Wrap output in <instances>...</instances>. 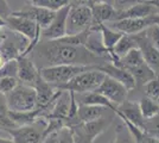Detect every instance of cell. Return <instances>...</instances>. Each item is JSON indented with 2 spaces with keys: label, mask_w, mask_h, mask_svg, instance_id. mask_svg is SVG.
Instances as JSON below:
<instances>
[{
  "label": "cell",
  "mask_w": 159,
  "mask_h": 143,
  "mask_svg": "<svg viewBox=\"0 0 159 143\" xmlns=\"http://www.w3.org/2000/svg\"><path fill=\"white\" fill-rule=\"evenodd\" d=\"M27 56H30L38 69L61 64L98 67L108 62L106 57L94 54L86 47H75L45 40H39Z\"/></svg>",
  "instance_id": "cell-1"
},
{
  "label": "cell",
  "mask_w": 159,
  "mask_h": 143,
  "mask_svg": "<svg viewBox=\"0 0 159 143\" xmlns=\"http://www.w3.org/2000/svg\"><path fill=\"white\" fill-rule=\"evenodd\" d=\"M115 118V113L111 111L107 112L105 116L93 121V122L79 123L73 126H69L71 131L74 142L75 143H94L98 137L103 134Z\"/></svg>",
  "instance_id": "cell-2"
},
{
  "label": "cell",
  "mask_w": 159,
  "mask_h": 143,
  "mask_svg": "<svg viewBox=\"0 0 159 143\" xmlns=\"http://www.w3.org/2000/svg\"><path fill=\"white\" fill-rule=\"evenodd\" d=\"M5 98L7 107L12 112H27L37 109V92L33 86L26 83H18Z\"/></svg>",
  "instance_id": "cell-3"
},
{
  "label": "cell",
  "mask_w": 159,
  "mask_h": 143,
  "mask_svg": "<svg viewBox=\"0 0 159 143\" xmlns=\"http://www.w3.org/2000/svg\"><path fill=\"white\" fill-rule=\"evenodd\" d=\"M106 74L96 68H90L77 74L69 82L62 85L57 89L66 91V92H74L75 94H82L87 92H92L99 87L102 80L105 79Z\"/></svg>",
  "instance_id": "cell-4"
},
{
  "label": "cell",
  "mask_w": 159,
  "mask_h": 143,
  "mask_svg": "<svg viewBox=\"0 0 159 143\" xmlns=\"http://www.w3.org/2000/svg\"><path fill=\"white\" fill-rule=\"evenodd\" d=\"M93 24V13L90 4L75 1L70 4L66 17V35H75L84 31Z\"/></svg>",
  "instance_id": "cell-5"
},
{
  "label": "cell",
  "mask_w": 159,
  "mask_h": 143,
  "mask_svg": "<svg viewBox=\"0 0 159 143\" xmlns=\"http://www.w3.org/2000/svg\"><path fill=\"white\" fill-rule=\"evenodd\" d=\"M6 27H8V30L11 31H14L17 34L24 36L30 41L29 47L26 48L23 56H27L30 54L34 45L40 40V27L33 21L25 18V17H20V16L11 13V16L6 18Z\"/></svg>",
  "instance_id": "cell-6"
},
{
  "label": "cell",
  "mask_w": 159,
  "mask_h": 143,
  "mask_svg": "<svg viewBox=\"0 0 159 143\" xmlns=\"http://www.w3.org/2000/svg\"><path fill=\"white\" fill-rule=\"evenodd\" d=\"M90 68V66H73V64H61V66H52L39 69L40 76L55 88L60 87L66 82H69L77 74L86 72Z\"/></svg>",
  "instance_id": "cell-7"
},
{
  "label": "cell",
  "mask_w": 159,
  "mask_h": 143,
  "mask_svg": "<svg viewBox=\"0 0 159 143\" xmlns=\"http://www.w3.org/2000/svg\"><path fill=\"white\" fill-rule=\"evenodd\" d=\"M45 118H38L36 122L29 125L16 126L5 130L14 143H42L45 137L48 122Z\"/></svg>",
  "instance_id": "cell-8"
},
{
  "label": "cell",
  "mask_w": 159,
  "mask_h": 143,
  "mask_svg": "<svg viewBox=\"0 0 159 143\" xmlns=\"http://www.w3.org/2000/svg\"><path fill=\"white\" fill-rule=\"evenodd\" d=\"M69 8H70V5L55 11V16H53L50 25L44 30H40V40L55 41V40H58L61 37L66 36V17L69 13Z\"/></svg>",
  "instance_id": "cell-9"
},
{
  "label": "cell",
  "mask_w": 159,
  "mask_h": 143,
  "mask_svg": "<svg viewBox=\"0 0 159 143\" xmlns=\"http://www.w3.org/2000/svg\"><path fill=\"white\" fill-rule=\"evenodd\" d=\"M95 92L106 97L115 106L121 105L125 100H127V97H128V91L126 89V87L108 75L105 76V79L102 80L99 87L95 89Z\"/></svg>",
  "instance_id": "cell-10"
},
{
  "label": "cell",
  "mask_w": 159,
  "mask_h": 143,
  "mask_svg": "<svg viewBox=\"0 0 159 143\" xmlns=\"http://www.w3.org/2000/svg\"><path fill=\"white\" fill-rule=\"evenodd\" d=\"M133 36L137 42L138 49L143 54L146 64L154 72V74L159 75V51L151 44V42L148 41V38L145 35V31H141L139 34H135Z\"/></svg>",
  "instance_id": "cell-11"
},
{
  "label": "cell",
  "mask_w": 159,
  "mask_h": 143,
  "mask_svg": "<svg viewBox=\"0 0 159 143\" xmlns=\"http://www.w3.org/2000/svg\"><path fill=\"white\" fill-rule=\"evenodd\" d=\"M12 14L16 16H20V17H25L33 21L38 26L40 27V30L47 29L50 23L52 21L53 16H55V11L48 10L44 7H38V6H30L25 8V10H20V11H16L12 12Z\"/></svg>",
  "instance_id": "cell-12"
},
{
  "label": "cell",
  "mask_w": 159,
  "mask_h": 143,
  "mask_svg": "<svg viewBox=\"0 0 159 143\" xmlns=\"http://www.w3.org/2000/svg\"><path fill=\"white\" fill-rule=\"evenodd\" d=\"M152 25L151 21L147 18H125L119 21H109V27L113 30H116L121 34L125 35H135L144 31L145 29Z\"/></svg>",
  "instance_id": "cell-13"
},
{
  "label": "cell",
  "mask_w": 159,
  "mask_h": 143,
  "mask_svg": "<svg viewBox=\"0 0 159 143\" xmlns=\"http://www.w3.org/2000/svg\"><path fill=\"white\" fill-rule=\"evenodd\" d=\"M96 68L101 70V72H103L108 76L113 78L114 80L119 81L121 85H124L128 92L137 88V85H135V81L133 79L132 74L126 69L120 68V67L113 64L111 62H106V63H103L101 66H98Z\"/></svg>",
  "instance_id": "cell-14"
},
{
  "label": "cell",
  "mask_w": 159,
  "mask_h": 143,
  "mask_svg": "<svg viewBox=\"0 0 159 143\" xmlns=\"http://www.w3.org/2000/svg\"><path fill=\"white\" fill-rule=\"evenodd\" d=\"M156 13H158L157 7H154L153 5L148 4V2H137L127 8L116 11L113 21H119V19H125V18H137V19L147 18Z\"/></svg>",
  "instance_id": "cell-15"
},
{
  "label": "cell",
  "mask_w": 159,
  "mask_h": 143,
  "mask_svg": "<svg viewBox=\"0 0 159 143\" xmlns=\"http://www.w3.org/2000/svg\"><path fill=\"white\" fill-rule=\"evenodd\" d=\"M115 116L125 117L129 123H132L133 125L138 126L140 129H144V124H145V118L143 116L141 111H140L139 104L129 100H125L121 105L116 106V110L114 111Z\"/></svg>",
  "instance_id": "cell-16"
},
{
  "label": "cell",
  "mask_w": 159,
  "mask_h": 143,
  "mask_svg": "<svg viewBox=\"0 0 159 143\" xmlns=\"http://www.w3.org/2000/svg\"><path fill=\"white\" fill-rule=\"evenodd\" d=\"M17 64H18V73H17L18 80L21 81V83L32 86L34 80L39 75V69L36 67L30 56L20 55L17 59Z\"/></svg>",
  "instance_id": "cell-17"
},
{
  "label": "cell",
  "mask_w": 159,
  "mask_h": 143,
  "mask_svg": "<svg viewBox=\"0 0 159 143\" xmlns=\"http://www.w3.org/2000/svg\"><path fill=\"white\" fill-rule=\"evenodd\" d=\"M92 13H93V24L98 26L100 24L109 23L114 19L116 10L113 7V5L108 2H96V4H90Z\"/></svg>",
  "instance_id": "cell-18"
},
{
  "label": "cell",
  "mask_w": 159,
  "mask_h": 143,
  "mask_svg": "<svg viewBox=\"0 0 159 143\" xmlns=\"http://www.w3.org/2000/svg\"><path fill=\"white\" fill-rule=\"evenodd\" d=\"M98 31L101 35V41L103 47L106 48V50L108 51V55L111 57L112 62L114 61V55H113V49L115 47V44L118 43L120 38L122 37L121 32L116 31V30H113L109 26H107L106 24H100L98 25Z\"/></svg>",
  "instance_id": "cell-19"
},
{
  "label": "cell",
  "mask_w": 159,
  "mask_h": 143,
  "mask_svg": "<svg viewBox=\"0 0 159 143\" xmlns=\"http://www.w3.org/2000/svg\"><path fill=\"white\" fill-rule=\"evenodd\" d=\"M107 107L103 106H95V105H79L77 115H76V124L86 122H93L105 116L107 112Z\"/></svg>",
  "instance_id": "cell-20"
},
{
  "label": "cell",
  "mask_w": 159,
  "mask_h": 143,
  "mask_svg": "<svg viewBox=\"0 0 159 143\" xmlns=\"http://www.w3.org/2000/svg\"><path fill=\"white\" fill-rule=\"evenodd\" d=\"M79 105H95V106H103V107H107L111 111H115L116 110V106L111 102L106 97H103L102 94H100L95 91H92V92H87V93H82L80 94V99L77 100Z\"/></svg>",
  "instance_id": "cell-21"
},
{
  "label": "cell",
  "mask_w": 159,
  "mask_h": 143,
  "mask_svg": "<svg viewBox=\"0 0 159 143\" xmlns=\"http://www.w3.org/2000/svg\"><path fill=\"white\" fill-rule=\"evenodd\" d=\"M128 72L132 74L133 79L135 81V85H137V88L138 87H144L147 82H150L152 79L156 78L154 72L146 64V62H144L140 66L134 67V68L128 69Z\"/></svg>",
  "instance_id": "cell-22"
},
{
  "label": "cell",
  "mask_w": 159,
  "mask_h": 143,
  "mask_svg": "<svg viewBox=\"0 0 159 143\" xmlns=\"http://www.w3.org/2000/svg\"><path fill=\"white\" fill-rule=\"evenodd\" d=\"M144 57H143V54L138 48L135 49H132L131 51H128L125 56H122L121 59H119L116 62H113V64L118 66L120 68H124L128 70L131 68H134L137 66H140L144 63Z\"/></svg>",
  "instance_id": "cell-23"
},
{
  "label": "cell",
  "mask_w": 159,
  "mask_h": 143,
  "mask_svg": "<svg viewBox=\"0 0 159 143\" xmlns=\"http://www.w3.org/2000/svg\"><path fill=\"white\" fill-rule=\"evenodd\" d=\"M135 48H138V45H137V42L134 40V36L124 34L113 49V55H114V61L113 62H116L122 56H125L128 51H131L132 49H135Z\"/></svg>",
  "instance_id": "cell-24"
},
{
  "label": "cell",
  "mask_w": 159,
  "mask_h": 143,
  "mask_svg": "<svg viewBox=\"0 0 159 143\" xmlns=\"http://www.w3.org/2000/svg\"><path fill=\"white\" fill-rule=\"evenodd\" d=\"M93 31L94 29L90 26L89 29H87V30L80 32V34L66 35V36L61 37L58 40H55V41H58L61 43H64V44H69V45H75V47H84L87 41H88V37L90 36V34Z\"/></svg>",
  "instance_id": "cell-25"
},
{
  "label": "cell",
  "mask_w": 159,
  "mask_h": 143,
  "mask_svg": "<svg viewBox=\"0 0 159 143\" xmlns=\"http://www.w3.org/2000/svg\"><path fill=\"white\" fill-rule=\"evenodd\" d=\"M138 104H139L140 111H141V113H143L145 119L151 118V117L159 113V102L151 99V98H148V97H146V95H144L140 99V102Z\"/></svg>",
  "instance_id": "cell-26"
},
{
  "label": "cell",
  "mask_w": 159,
  "mask_h": 143,
  "mask_svg": "<svg viewBox=\"0 0 159 143\" xmlns=\"http://www.w3.org/2000/svg\"><path fill=\"white\" fill-rule=\"evenodd\" d=\"M16 128V125L10 118V110L7 107L6 98L2 93H0V129L7 130Z\"/></svg>",
  "instance_id": "cell-27"
},
{
  "label": "cell",
  "mask_w": 159,
  "mask_h": 143,
  "mask_svg": "<svg viewBox=\"0 0 159 143\" xmlns=\"http://www.w3.org/2000/svg\"><path fill=\"white\" fill-rule=\"evenodd\" d=\"M30 5L38 7H44L51 11H57L62 7L71 4V0H29Z\"/></svg>",
  "instance_id": "cell-28"
},
{
  "label": "cell",
  "mask_w": 159,
  "mask_h": 143,
  "mask_svg": "<svg viewBox=\"0 0 159 143\" xmlns=\"http://www.w3.org/2000/svg\"><path fill=\"white\" fill-rule=\"evenodd\" d=\"M113 143H135L131 132L128 131L127 126L124 123H120L116 125L115 129V138Z\"/></svg>",
  "instance_id": "cell-29"
},
{
  "label": "cell",
  "mask_w": 159,
  "mask_h": 143,
  "mask_svg": "<svg viewBox=\"0 0 159 143\" xmlns=\"http://www.w3.org/2000/svg\"><path fill=\"white\" fill-rule=\"evenodd\" d=\"M143 130L146 134H148V135L159 140V113L151 117V118L145 119V124H144V129Z\"/></svg>",
  "instance_id": "cell-30"
},
{
  "label": "cell",
  "mask_w": 159,
  "mask_h": 143,
  "mask_svg": "<svg viewBox=\"0 0 159 143\" xmlns=\"http://www.w3.org/2000/svg\"><path fill=\"white\" fill-rule=\"evenodd\" d=\"M19 83V80L13 76H2L0 78V93L4 95L8 94L11 91H13Z\"/></svg>",
  "instance_id": "cell-31"
},
{
  "label": "cell",
  "mask_w": 159,
  "mask_h": 143,
  "mask_svg": "<svg viewBox=\"0 0 159 143\" xmlns=\"http://www.w3.org/2000/svg\"><path fill=\"white\" fill-rule=\"evenodd\" d=\"M144 87H145L146 97L159 102V75H156V78L150 82H147Z\"/></svg>",
  "instance_id": "cell-32"
},
{
  "label": "cell",
  "mask_w": 159,
  "mask_h": 143,
  "mask_svg": "<svg viewBox=\"0 0 159 143\" xmlns=\"http://www.w3.org/2000/svg\"><path fill=\"white\" fill-rule=\"evenodd\" d=\"M145 31L146 37L148 38V41L151 42L153 47L159 51V26L158 25H150V26L144 30Z\"/></svg>",
  "instance_id": "cell-33"
},
{
  "label": "cell",
  "mask_w": 159,
  "mask_h": 143,
  "mask_svg": "<svg viewBox=\"0 0 159 143\" xmlns=\"http://www.w3.org/2000/svg\"><path fill=\"white\" fill-rule=\"evenodd\" d=\"M17 73H18L17 60H10V61H6V63L4 64V67L0 69V78H2V76H13V78H17Z\"/></svg>",
  "instance_id": "cell-34"
},
{
  "label": "cell",
  "mask_w": 159,
  "mask_h": 143,
  "mask_svg": "<svg viewBox=\"0 0 159 143\" xmlns=\"http://www.w3.org/2000/svg\"><path fill=\"white\" fill-rule=\"evenodd\" d=\"M56 143H75L71 131L68 126H63L57 132V142Z\"/></svg>",
  "instance_id": "cell-35"
},
{
  "label": "cell",
  "mask_w": 159,
  "mask_h": 143,
  "mask_svg": "<svg viewBox=\"0 0 159 143\" xmlns=\"http://www.w3.org/2000/svg\"><path fill=\"white\" fill-rule=\"evenodd\" d=\"M137 2H140V1L139 0H113V7L116 11H120V10H124V8L132 6Z\"/></svg>",
  "instance_id": "cell-36"
},
{
  "label": "cell",
  "mask_w": 159,
  "mask_h": 143,
  "mask_svg": "<svg viewBox=\"0 0 159 143\" xmlns=\"http://www.w3.org/2000/svg\"><path fill=\"white\" fill-rule=\"evenodd\" d=\"M12 13V10L10 8V5L7 2V0H0V16L6 19L7 17H10Z\"/></svg>",
  "instance_id": "cell-37"
},
{
  "label": "cell",
  "mask_w": 159,
  "mask_h": 143,
  "mask_svg": "<svg viewBox=\"0 0 159 143\" xmlns=\"http://www.w3.org/2000/svg\"><path fill=\"white\" fill-rule=\"evenodd\" d=\"M138 143H159V140L158 138H156V137L151 136V135H148V134H146L144 135V137L140 140Z\"/></svg>",
  "instance_id": "cell-38"
},
{
  "label": "cell",
  "mask_w": 159,
  "mask_h": 143,
  "mask_svg": "<svg viewBox=\"0 0 159 143\" xmlns=\"http://www.w3.org/2000/svg\"><path fill=\"white\" fill-rule=\"evenodd\" d=\"M57 132L58 131H55V132H51V134L47 135V136L44 137V140H43L42 143H56L57 142Z\"/></svg>",
  "instance_id": "cell-39"
},
{
  "label": "cell",
  "mask_w": 159,
  "mask_h": 143,
  "mask_svg": "<svg viewBox=\"0 0 159 143\" xmlns=\"http://www.w3.org/2000/svg\"><path fill=\"white\" fill-rule=\"evenodd\" d=\"M148 19L151 21V24H154V25H158L159 26V13H156V14H152V16H150L148 17Z\"/></svg>",
  "instance_id": "cell-40"
},
{
  "label": "cell",
  "mask_w": 159,
  "mask_h": 143,
  "mask_svg": "<svg viewBox=\"0 0 159 143\" xmlns=\"http://www.w3.org/2000/svg\"><path fill=\"white\" fill-rule=\"evenodd\" d=\"M5 38H6V31L4 27L0 26V44L5 41Z\"/></svg>",
  "instance_id": "cell-41"
},
{
  "label": "cell",
  "mask_w": 159,
  "mask_h": 143,
  "mask_svg": "<svg viewBox=\"0 0 159 143\" xmlns=\"http://www.w3.org/2000/svg\"><path fill=\"white\" fill-rule=\"evenodd\" d=\"M0 143H14L13 140L10 137V138H4V137H0Z\"/></svg>",
  "instance_id": "cell-42"
},
{
  "label": "cell",
  "mask_w": 159,
  "mask_h": 143,
  "mask_svg": "<svg viewBox=\"0 0 159 143\" xmlns=\"http://www.w3.org/2000/svg\"><path fill=\"white\" fill-rule=\"evenodd\" d=\"M6 63V60L4 59V56H2V54H1V51H0V69L4 67V64Z\"/></svg>",
  "instance_id": "cell-43"
},
{
  "label": "cell",
  "mask_w": 159,
  "mask_h": 143,
  "mask_svg": "<svg viewBox=\"0 0 159 143\" xmlns=\"http://www.w3.org/2000/svg\"><path fill=\"white\" fill-rule=\"evenodd\" d=\"M148 4H151V5H153L154 7H157V8H158L159 7V0H152V1H148Z\"/></svg>",
  "instance_id": "cell-44"
},
{
  "label": "cell",
  "mask_w": 159,
  "mask_h": 143,
  "mask_svg": "<svg viewBox=\"0 0 159 143\" xmlns=\"http://www.w3.org/2000/svg\"><path fill=\"white\" fill-rule=\"evenodd\" d=\"M0 26L6 27V19H4L1 16H0Z\"/></svg>",
  "instance_id": "cell-45"
},
{
  "label": "cell",
  "mask_w": 159,
  "mask_h": 143,
  "mask_svg": "<svg viewBox=\"0 0 159 143\" xmlns=\"http://www.w3.org/2000/svg\"><path fill=\"white\" fill-rule=\"evenodd\" d=\"M106 2H108V4H111V5H113V0H105Z\"/></svg>",
  "instance_id": "cell-46"
},
{
  "label": "cell",
  "mask_w": 159,
  "mask_h": 143,
  "mask_svg": "<svg viewBox=\"0 0 159 143\" xmlns=\"http://www.w3.org/2000/svg\"><path fill=\"white\" fill-rule=\"evenodd\" d=\"M140 2H148V1H152V0H139Z\"/></svg>",
  "instance_id": "cell-47"
}]
</instances>
